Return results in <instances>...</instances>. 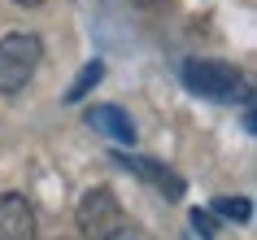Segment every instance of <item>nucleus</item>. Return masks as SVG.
Masks as SVG:
<instances>
[{
  "label": "nucleus",
  "instance_id": "f257e3e1",
  "mask_svg": "<svg viewBox=\"0 0 257 240\" xmlns=\"http://www.w3.org/2000/svg\"><path fill=\"white\" fill-rule=\"evenodd\" d=\"M44 57V44L40 35H27V31H14V35H5L0 40V96H14L22 92L35 74Z\"/></svg>",
  "mask_w": 257,
  "mask_h": 240
},
{
  "label": "nucleus",
  "instance_id": "f03ea898",
  "mask_svg": "<svg viewBox=\"0 0 257 240\" xmlns=\"http://www.w3.org/2000/svg\"><path fill=\"white\" fill-rule=\"evenodd\" d=\"M122 205L109 188H92L79 201V231L83 240H118L122 236Z\"/></svg>",
  "mask_w": 257,
  "mask_h": 240
},
{
  "label": "nucleus",
  "instance_id": "7ed1b4c3",
  "mask_svg": "<svg viewBox=\"0 0 257 240\" xmlns=\"http://www.w3.org/2000/svg\"><path fill=\"white\" fill-rule=\"evenodd\" d=\"M183 83L196 96H214V101H231L244 92V74L227 61H183Z\"/></svg>",
  "mask_w": 257,
  "mask_h": 240
},
{
  "label": "nucleus",
  "instance_id": "20e7f679",
  "mask_svg": "<svg viewBox=\"0 0 257 240\" xmlns=\"http://www.w3.org/2000/svg\"><path fill=\"white\" fill-rule=\"evenodd\" d=\"M0 240H35V214L18 192L0 197Z\"/></svg>",
  "mask_w": 257,
  "mask_h": 240
},
{
  "label": "nucleus",
  "instance_id": "39448f33",
  "mask_svg": "<svg viewBox=\"0 0 257 240\" xmlns=\"http://www.w3.org/2000/svg\"><path fill=\"white\" fill-rule=\"evenodd\" d=\"M122 166H126L131 175H140V179H149V184L157 188L162 197H170V201H179V197H183V179H179V175L170 171V166H162V162H153V157H136V153H126V157H122Z\"/></svg>",
  "mask_w": 257,
  "mask_h": 240
},
{
  "label": "nucleus",
  "instance_id": "423d86ee",
  "mask_svg": "<svg viewBox=\"0 0 257 240\" xmlns=\"http://www.w3.org/2000/svg\"><path fill=\"white\" fill-rule=\"evenodd\" d=\"M87 127L100 135H109V140H118V144H131L136 140V122L126 118L118 105H92L87 109Z\"/></svg>",
  "mask_w": 257,
  "mask_h": 240
},
{
  "label": "nucleus",
  "instance_id": "0eeeda50",
  "mask_svg": "<svg viewBox=\"0 0 257 240\" xmlns=\"http://www.w3.org/2000/svg\"><path fill=\"white\" fill-rule=\"evenodd\" d=\"M100 79H105V66H100V61H87V66H83L79 74H74V83H70L66 101H83V96L92 92V88H96Z\"/></svg>",
  "mask_w": 257,
  "mask_h": 240
},
{
  "label": "nucleus",
  "instance_id": "6e6552de",
  "mask_svg": "<svg viewBox=\"0 0 257 240\" xmlns=\"http://www.w3.org/2000/svg\"><path fill=\"white\" fill-rule=\"evenodd\" d=\"M214 210L222 214V218H235V223H244V218L253 214V201H248V197H218V201H214Z\"/></svg>",
  "mask_w": 257,
  "mask_h": 240
},
{
  "label": "nucleus",
  "instance_id": "1a4fd4ad",
  "mask_svg": "<svg viewBox=\"0 0 257 240\" xmlns=\"http://www.w3.org/2000/svg\"><path fill=\"white\" fill-rule=\"evenodd\" d=\"M192 227H196V231H201L205 240L214 236V214H205V210H192Z\"/></svg>",
  "mask_w": 257,
  "mask_h": 240
},
{
  "label": "nucleus",
  "instance_id": "9d476101",
  "mask_svg": "<svg viewBox=\"0 0 257 240\" xmlns=\"http://www.w3.org/2000/svg\"><path fill=\"white\" fill-rule=\"evenodd\" d=\"M18 5H40V0H18Z\"/></svg>",
  "mask_w": 257,
  "mask_h": 240
}]
</instances>
